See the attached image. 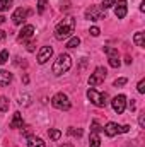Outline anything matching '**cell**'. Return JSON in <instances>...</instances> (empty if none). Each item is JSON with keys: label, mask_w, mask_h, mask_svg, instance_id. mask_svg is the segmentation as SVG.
Instances as JSON below:
<instances>
[{"label": "cell", "mask_w": 145, "mask_h": 147, "mask_svg": "<svg viewBox=\"0 0 145 147\" xmlns=\"http://www.w3.org/2000/svg\"><path fill=\"white\" fill-rule=\"evenodd\" d=\"M116 2H118V0H103V5H101V7L106 10V9H109V7H113Z\"/></svg>", "instance_id": "4316f807"}, {"label": "cell", "mask_w": 145, "mask_h": 147, "mask_svg": "<svg viewBox=\"0 0 145 147\" xmlns=\"http://www.w3.org/2000/svg\"><path fill=\"white\" fill-rule=\"evenodd\" d=\"M12 2H14V0H0V10H2V12L9 10V9L12 7Z\"/></svg>", "instance_id": "ffe728a7"}, {"label": "cell", "mask_w": 145, "mask_h": 147, "mask_svg": "<svg viewBox=\"0 0 145 147\" xmlns=\"http://www.w3.org/2000/svg\"><path fill=\"white\" fill-rule=\"evenodd\" d=\"M60 147H73L72 144H63V146H60Z\"/></svg>", "instance_id": "74e56055"}, {"label": "cell", "mask_w": 145, "mask_h": 147, "mask_svg": "<svg viewBox=\"0 0 145 147\" xmlns=\"http://www.w3.org/2000/svg\"><path fill=\"white\" fill-rule=\"evenodd\" d=\"M51 55H53V48L51 46H43L39 51H38V63H46L50 58H51Z\"/></svg>", "instance_id": "ba28073f"}, {"label": "cell", "mask_w": 145, "mask_h": 147, "mask_svg": "<svg viewBox=\"0 0 145 147\" xmlns=\"http://www.w3.org/2000/svg\"><path fill=\"white\" fill-rule=\"evenodd\" d=\"M138 125H140V128L145 127V115H140V116H138Z\"/></svg>", "instance_id": "1f68e13d"}, {"label": "cell", "mask_w": 145, "mask_h": 147, "mask_svg": "<svg viewBox=\"0 0 145 147\" xmlns=\"http://www.w3.org/2000/svg\"><path fill=\"white\" fill-rule=\"evenodd\" d=\"M91 34H92V36H99V34H101V29L94 26V28H91Z\"/></svg>", "instance_id": "4dcf8cb0"}, {"label": "cell", "mask_w": 145, "mask_h": 147, "mask_svg": "<svg viewBox=\"0 0 145 147\" xmlns=\"http://www.w3.org/2000/svg\"><path fill=\"white\" fill-rule=\"evenodd\" d=\"M137 89H138V92H140V94H144V92H145V80H144V79H142V80L138 82Z\"/></svg>", "instance_id": "f546056e"}, {"label": "cell", "mask_w": 145, "mask_h": 147, "mask_svg": "<svg viewBox=\"0 0 145 147\" xmlns=\"http://www.w3.org/2000/svg\"><path fill=\"white\" fill-rule=\"evenodd\" d=\"M28 147H46V144L39 137H29L28 139Z\"/></svg>", "instance_id": "9a60e30c"}, {"label": "cell", "mask_w": 145, "mask_h": 147, "mask_svg": "<svg viewBox=\"0 0 145 147\" xmlns=\"http://www.w3.org/2000/svg\"><path fill=\"white\" fill-rule=\"evenodd\" d=\"M33 34H34V26L28 24V26H24V28L21 29V33H19V36H17V41H26L28 38H31Z\"/></svg>", "instance_id": "30bf717a"}, {"label": "cell", "mask_w": 145, "mask_h": 147, "mask_svg": "<svg viewBox=\"0 0 145 147\" xmlns=\"http://www.w3.org/2000/svg\"><path fill=\"white\" fill-rule=\"evenodd\" d=\"M104 53L108 57H118V50L116 48H111V46H104Z\"/></svg>", "instance_id": "603a6c76"}, {"label": "cell", "mask_w": 145, "mask_h": 147, "mask_svg": "<svg viewBox=\"0 0 145 147\" xmlns=\"http://www.w3.org/2000/svg\"><path fill=\"white\" fill-rule=\"evenodd\" d=\"M75 31V19L73 17H65L63 21H60L55 28V38L56 39H67L68 36H72V33Z\"/></svg>", "instance_id": "6da1fadb"}, {"label": "cell", "mask_w": 145, "mask_h": 147, "mask_svg": "<svg viewBox=\"0 0 145 147\" xmlns=\"http://www.w3.org/2000/svg\"><path fill=\"white\" fill-rule=\"evenodd\" d=\"M48 137H50L51 140H58V139L62 137V132L56 130V128H51V130H48Z\"/></svg>", "instance_id": "e0dca14e"}, {"label": "cell", "mask_w": 145, "mask_h": 147, "mask_svg": "<svg viewBox=\"0 0 145 147\" xmlns=\"http://www.w3.org/2000/svg\"><path fill=\"white\" fill-rule=\"evenodd\" d=\"M80 45V38H77V36H73L68 39V43H67V48H77Z\"/></svg>", "instance_id": "44dd1931"}, {"label": "cell", "mask_w": 145, "mask_h": 147, "mask_svg": "<svg viewBox=\"0 0 145 147\" xmlns=\"http://www.w3.org/2000/svg\"><path fill=\"white\" fill-rule=\"evenodd\" d=\"M104 134H106L108 137H114V135L121 134V127H118L114 121H109L108 125L104 127Z\"/></svg>", "instance_id": "8fae6325"}, {"label": "cell", "mask_w": 145, "mask_h": 147, "mask_svg": "<svg viewBox=\"0 0 145 147\" xmlns=\"http://www.w3.org/2000/svg\"><path fill=\"white\" fill-rule=\"evenodd\" d=\"M91 130H92V134H97V132L101 130V127H99V121H97V120H94V121L91 123Z\"/></svg>", "instance_id": "83f0119b"}, {"label": "cell", "mask_w": 145, "mask_h": 147, "mask_svg": "<svg viewBox=\"0 0 145 147\" xmlns=\"http://www.w3.org/2000/svg\"><path fill=\"white\" fill-rule=\"evenodd\" d=\"M128 130H130V127H128V125H123V127H121V134H126Z\"/></svg>", "instance_id": "e575fe53"}, {"label": "cell", "mask_w": 145, "mask_h": 147, "mask_svg": "<svg viewBox=\"0 0 145 147\" xmlns=\"http://www.w3.org/2000/svg\"><path fill=\"white\" fill-rule=\"evenodd\" d=\"M5 38H7V33H5L3 29H0V41H3Z\"/></svg>", "instance_id": "d6a6232c"}, {"label": "cell", "mask_w": 145, "mask_h": 147, "mask_svg": "<svg viewBox=\"0 0 145 147\" xmlns=\"http://www.w3.org/2000/svg\"><path fill=\"white\" fill-rule=\"evenodd\" d=\"M85 17L89 21H99V19H106V10L103 7H97V5H91L87 10H85Z\"/></svg>", "instance_id": "5b68a950"}, {"label": "cell", "mask_w": 145, "mask_h": 147, "mask_svg": "<svg viewBox=\"0 0 145 147\" xmlns=\"http://www.w3.org/2000/svg\"><path fill=\"white\" fill-rule=\"evenodd\" d=\"M7 110H9V99L0 96V113H5Z\"/></svg>", "instance_id": "d6986e66"}, {"label": "cell", "mask_w": 145, "mask_h": 147, "mask_svg": "<svg viewBox=\"0 0 145 147\" xmlns=\"http://www.w3.org/2000/svg\"><path fill=\"white\" fill-rule=\"evenodd\" d=\"M87 98H89V101L92 105H96L99 108H104L108 105V99H109V96L106 92H97L96 89H89L87 91Z\"/></svg>", "instance_id": "3957f363"}, {"label": "cell", "mask_w": 145, "mask_h": 147, "mask_svg": "<svg viewBox=\"0 0 145 147\" xmlns=\"http://www.w3.org/2000/svg\"><path fill=\"white\" fill-rule=\"evenodd\" d=\"M106 75H108V72H106V69H104V67H97V69L94 70V74L89 77V86H91V87L99 86L101 82H104Z\"/></svg>", "instance_id": "8992f818"}, {"label": "cell", "mask_w": 145, "mask_h": 147, "mask_svg": "<svg viewBox=\"0 0 145 147\" xmlns=\"http://www.w3.org/2000/svg\"><path fill=\"white\" fill-rule=\"evenodd\" d=\"M51 105L56 108V110L60 111H68L70 110V99H68V96L67 94H63V92H58V94H55L53 96V99H51Z\"/></svg>", "instance_id": "277c9868"}, {"label": "cell", "mask_w": 145, "mask_h": 147, "mask_svg": "<svg viewBox=\"0 0 145 147\" xmlns=\"http://www.w3.org/2000/svg\"><path fill=\"white\" fill-rule=\"evenodd\" d=\"M70 67H72V58H70V55L62 53V55L56 57V60H55V63H53V74H55V75H63L65 72L70 70Z\"/></svg>", "instance_id": "7a4b0ae2"}, {"label": "cell", "mask_w": 145, "mask_h": 147, "mask_svg": "<svg viewBox=\"0 0 145 147\" xmlns=\"http://www.w3.org/2000/svg\"><path fill=\"white\" fill-rule=\"evenodd\" d=\"M46 5H48V0H39L38 2V14H43L46 10Z\"/></svg>", "instance_id": "cb8c5ba5"}, {"label": "cell", "mask_w": 145, "mask_h": 147, "mask_svg": "<svg viewBox=\"0 0 145 147\" xmlns=\"http://www.w3.org/2000/svg\"><path fill=\"white\" fill-rule=\"evenodd\" d=\"M130 110H135V99L130 101Z\"/></svg>", "instance_id": "d590c367"}, {"label": "cell", "mask_w": 145, "mask_h": 147, "mask_svg": "<svg viewBox=\"0 0 145 147\" xmlns=\"http://www.w3.org/2000/svg\"><path fill=\"white\" fill-rule=\"evenodd\" d=\"M7 60H9V51L7 50H2L0 51V65H3Z\"/></svg>", "instance_id": "d4e9b609"}, {"label": "cell", "mask_w": 145, "mask_h": 147, "mask_svg": "<svg viewBox=\"0 0 145 147\" xmlns=\"http://www.w3.org/2000/svg\"><path fill=\"white\" fill-rule=\"evenodd\" d=\"M26 16H28V10L22 9V7H19V9L12 14V21H14V24H22V21L26 19Z\"/></svg>", "instance_id": "7c38bea8"}, {"label": "cell", "mask_w": 145, "mask_h": 147, "mask_svg": "<svg viewBox=\"0 0 145 147\" xmlns=\"http://www.w3.org/2000/svg\"><path fill=\"white\" fill-rule=\"evenodd\" d=\"M111 105H113V110L116 111L118 115H121V113L125 111V106H126V98H125L123 94H119V96H116V98H113V101H111Z\"/></svg>", "instance_id": "52a82bcc"}, {"label": "cell", "mask_w": 145, "mask_h": 147, "mask_svg": "<svg viewBox=\"0 0 145 147\" xmlns=\"http://www.w3.org/2000/svg\"><path fill=\"white\" fill-rule=\"evenodd\" d=\"M89 142H91L89 147H99V146H101V139H99V135H97V134H92Z\"/></svg>", "instance_id": "ac0fdd59"}, {"label": "cell", "mask_w": 145, "mask_h": 147, "mask_svg": "<svg viewBox=\"0 0 145 147\" xmlns=\"http://www.w3.org/2000/svg\"><path fill=\"white\" fill-rule=\"evenodd\" d=\"M109 65H111L113 69H118V67L121 65V62H119L118 57H109Z\"/></svg>", "instance_id": "7402d4cb"}, {"label": "cell", "mask_w": 145, "mask_h": 147, "mask_svg": "<svg viewBox=\"0 0 145 147\" xmlns=\"http://www.w3.org/2000/svg\"><path fill=\"white\" fill-rule=\"evenodd\" d=\"M3 22H5V17H3V16H0V24H3Z\"/></svg>", "instance_id": "8d00e7d4"}, {"label": "cell", "mask_w": 145, "mask_h": 147, "mask_svg": "<svg viewBox=\"0 0 145 147\" xmlns=\"http://www.w3.org/2000/svg\"><path fill=\"white\" fill-rule=\"evenodd\" d=\"M126 82H128V79H126V77H121V79H116V80H114V86L119 87V86H125Z\"/></svg>", "instance_id": "f1b7e54d"}, {"label": "cell", "mask_w": 145, "mask_h": 147, "mask_svg": "<svg viewBox=\"0 0 145 147\" xmlns=\"http://www.w3.org/2000/svg\"><path fill=\"white\" fill-rule=\"evenodd\" d=\"M24 125V120H22V115L17 111L12 115V120H10V128H22Z\"/></svg>", "instance_id": "4fadbf2b"}, {"label": "cell", "mask_w": 145, "mask_h": 147, "mask_svg": "<svg viewBox=\"0 0 145 147\" xmlns=\"http://www.w3.org/2000/svg\"><path fill=\"white\" fill-rule=\"evenodd\" d=\"M114 5H116V7H114V16H116L118 19H123V17L126 16V10H128L126 0H118Z\"/></svg>", "instance_id": "9c48e42d"}, {"label": "cell", "mask_w": 145, "mask_h": 147, "mask_svg": "<svg viewBox=\"0 0 145 147\" xmlns=\"http://www.w3.org/2000/svg\"><path fill=\"white\" fill-rule=\"evenodd\" d=\"M133 41H135V45H137V46L144 48V46H145V36H144V33H137V34L133 36Z\"/></svg>", "instance_id": "2e32d148"}, {"label": "cell", "mask_w": 145, "mask_h": 147, "mask_svg": "<svg viewBox=\"0 0 145 147\" xmlns=\"http://www.w3.org/2000/svg\"><path fill=\"white\" fill-rule=\"evenodd\" d=\"M28 51H34V43H28Z\"/></svg>", "instance_id": "836d02e7"}, {"label": "cell", "mask_w": 145, "mask_h": 147, "mask_svg": "<svg viewBox=\"0 0 145 147\" xmlns=\"http://www.w3.org/2000/svg\"><path fill=\"white\" fill-rule=\"evenodd\" d=\"M68 134L73 135V137H80L82 135V128H73V127H70L68 128Z\"/></svg>", "instance_id": "484cf974"}, {"label": "cell", "mask_w": 145, "mask_h": 147, "mask_svg": "<svg viewBox=\"0 0 145 147\" xmlns=\"http://www.w3.org/2000/svg\"><path fill=\"white\" fill-rule=\"evenodd\" d=\"M12 82V74L7 70H0V87H5Z\"/></svg>", "instance_id": "5bb4252c"}]
</instances>
